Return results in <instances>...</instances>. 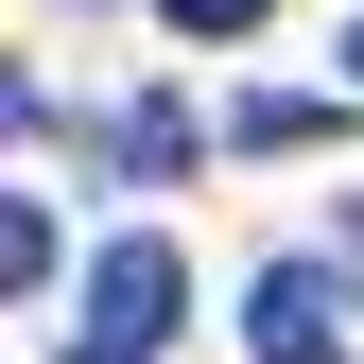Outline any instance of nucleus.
Instances as JSON below:
<instances>
[{
	"instance_id": "nucleus-2",
	"label": "nucleus",
	"mask_w": 364,
	"mask_h": 364,
	"mask_svg": "<svg viewBox=\"0 0 364 364\" xmlns=\"http://www.w3.org/2000/svg\"><path fill=\"white\" fill-rule=\"evenodd\" d=\"M173 312H191L173 243H105V260H87V347H105V364H156V347H173Z\"/></svg>"
},
{
	"instance_id": "nucleus-4",
	"label": "nucleus",
	"mask_w": 364,
	"mask_h": 364,
	"mask_svg": "<svg viewBox=\"0 0 364 364\" xmlns=\"http://www.w3.org/2000/svg\"><path fill=\"white\" fill-rule=\"evenodd\" d=\"M225 139H243V156H295V139H330V105H295V87H260V105H225Z\"/></svg>"
},
{
	"instance_id": "nucleus-7",
	"label": "nucleus",
	"mask_w": 364,
	"mask_h": 364,
	"mask_svg": "<svg viewBox=\"0 0 364 364\" xmlns=\"http://www.w3.org/2000/svg\"><path fill=\"white\" fill-rule=\"evenodd\" d=\"M347 87H364V18H347Z\"/></svg>"
},
{
	"instance_id": "nucleus-3",
	"label": "nucleus",
	"mask_w": 364,
	"mask_h": 364,
	"mask_svg": "<svg viewBox=\"0 0 364 364\" xmlns=\"http://www.w3.org/2000/svg\"><path fill=\"white\" fill-rule=\"evenodd\" d=\"M105 139H122V173H191V156H208V122H191V105L156 87V105H122Z\"/></svg>"
},
{
	"instance_id": "nucleus-6",
	"label": "nucleus",
	"mask_w": 364,
	"mask_h": 364,
	"mask_svg": "<svg viewBox=\"0 0 364 364\" xmlns=\"http://www.w3.org/2000/svg\"><path fill=\"white\" fill-rule=\"evenodd\" d=\"M330 260H347V295H364V208H347V225H330Z\"/></svg>"
},
{
	"instance_id": "nucleus-5",
	"label": "nucleus",
	"mask_w": 364,
	"mask_h": 364,
	"mask_svg": "<svg viewBox=\"0 0 364 364\" xmlns=\"http://www.w3.org/2000/svg\"><path fill=\"white\" fill-rule=\"evenodd\" d=\"M173 35H260V0H156Z\"/></svg>"
},
{
	"instance_id": "nucleus-1",
	"label": "nucleus",
	"mask_w": 364,
	"mask_h": 364,
	"mask_svg": "<svg viewBox=\"0 0 364 364\" xmlns=\"http://www.w3.org/2000/svg\"><path fill=\"white\" fill-rule=\"evenodd\" d=\"M243 347L260 364H364V312H347V260H278L243 295Z\"/></svg>"
}]
</instances>
